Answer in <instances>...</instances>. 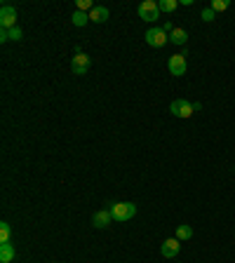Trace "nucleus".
Here are the masks:
<instances>
[{
    "label": "nucleus",
    "instance_id": "1",
    "mask_svg": "<svg viewBox=\"0 0 235 263\" xmlns=\"http://www.w3.org/2000/svg\"><path fill=\"white\" fill-rule=\"evenodd\" d=\"M134 214H136V205H132V202H116V205H111L113 221L125 223V221H129V219H134Z\"/></svg>",
    "mask_w": 235,
    "mask_h": 263
},
{
    "label": "nucleus",
    "instance_id": "2",
    "mask_svg": "<svg viewBox=\"0 0 235 263\" xmlns=\"http://www.w3.org/2000/svg\"><path fill=\"white\" fill-rule=\"evenodd\" d=\"M136 12H139V16L143 21H158L160 19V7L155 0H143L141 5L136 7Z\"/></svg>",
    "mask_w": 235,
    "mask_h": 263
},
{
    "label": "nucleus",
    "instance_id": "3",
    "mask_svg": "<svg viewBox=\"0 0 235 263\" xmlns=\"http://www.w3.org/2000/svg\"><path fill=\"white\" fill-rule=\"evenodd\" d=\"M169 113L176 115V118H191V115L195 113V108L191 101H186V99H174L172 104H169Z\"/></svg>",
    "mask_w": 235,
    "mask_h": 263
},
{
    "label": "nucleus",
    "instance_id": "4",
    "mask_svg": "<svg viewBox=\"0 0 235 263\" xmlns=\"http://www.w3.org/2000/svg\"><path fill=\"white\" fill-rule=\"evenodd\" d=\"M169 33H165L162 28H148L146 31V45H151V47H165Z\"/></svg>",
    "mask_w": 235,
    "mask_h": 263
},
{
    "label": "nucleus",
    "instance_id": "5",
    "mask_svg": "<svg viewBox=\"0 0 235 263\" xmlns=\"http://www.w3.org/2000/svg\"><path fill=\"white\" fill-rule=\"evenodd\" d=\"M0 26L7 28V31L17 26V9L12 7V5H2L0 7Z\"/></svg>",
    "mask_w": 235,
    "mask_h": 263
},
{
    "label": "nucleus",
    "instance_id": "6",
    "mask_svg": "<svg viewBox=\"0 0 235 263\" xmlns=\"http://www.w3.org/2000/svg\"><path fill=\"white\" fill-rule=\"evenodd\" d=\"M167 68L172 75H186V68H188V64H186V52L184 54H172L167 61Z\"/></svg>",
    "mask_w": 235,
    "mask_h": 263
},
{
    "label": "nucleus",
    "instance_id": "7",
    "mask_svg": "<svg viewBox=\"0 0 235 263\" xmlns=\"http://www.w3.org/2000/svg\"><path fill=\"white\" fill-rule=\"evenodd\" d=\"M90 66H92V61H90V57L85 52H80V54H76V57L71 59V71L76 75H85L90 71Z\"/></svg>",
    "mask_w": 235,
    "mask_h": 263
},
{
    "label": "nucleus",
    "instance_id": "8",
    "mask_svg": "<svg viewBox=\"0 0 235 263\" xmlns=\"http://www.w3.org/2000/svg\"><path fill=\"white\" fill-rule=\"evenodd\" d=\"M179 252H181V242L176 238H169L162 242V247H160V254L165 256V259H174V256H179Z\"/></svg>",
    "mask_w": 235,
    "mask_h": 263
},
{
    "label": "nucleus",
    "instance_id": "9",
    "mask_svg": "<svg viewBox=\"0 0 235 263\" xmlns=\"http://www.w3.org/2000/svg\"><path fill=\"white\" fill-rule=\"evenodd\" d=\"M111 221H113L111 209H99V212H94V216H92V226H94V228H109Z\"/></svg>",
    "mask_w": 235,
    "mask_h": 263
},
{
    "label": "nucleus",
    "instance_id": "10",
    "mask_svg": "<svg viewBox=\"0 0 235 263\" xmlns=\"http://www.w3.org/2000/svg\"><path fill=\"white\" fill-rule=\"evenodd\" d=\"M14 256H17V252H14L12 242H0V263H12Z\"/></svg>",
    "mask_w": 235,
    "mask_h": 263
},
{
    "label": "nucleus",
    "instance_id": "11",
    "mask_svg": "<svg viewBox=\"0 0 235 263\" xmlns=\"http://www.w3.org/2000/svg\"><path fill=\"white\" fill-rule=\"evenodd\" d=\"M90 21H94V24H104V21H109V7L94 5V9L90 12Z\"/></svg>",
    "mask_w": 235,
    "mask_h": 263
},
{
    "label": "nucleus",
    "instance_id": "12",
    "mask_svg": "<svg viewBox=\"0 0 235 263\" xmlns=\"http://www.w3.org/2000/svg\"><path fill=\"white\" fill-rule=\"evenodd\" d=\"M169 40L174 42V45H186V40H188V33H186L184 28H174V31L169 33Z\"/></svg>",
    "mask_w": 235,
    "mask_h": 263
},
{
    "label": "nucleus",
    "instance_id": "13",
    "mask_svg": "<svg viewBox=\"0 0 235 263\" xmlns=\"http://www.w3.org/2000/svg\"><path fill=\"white\" fill-rule=\"evenodd\" d=\"M176 240H179V242H186V240H191L193 238V228H191V226H179V228H176V235H174Z\"/></svg>",
    "mask_w": 235,
    "mask_h": 263
},
{
    "label": "nucleus",
    "instance_id": "14",
    "mask_svg": "<svg viewBox=\"0 0 235 263\" xmlns=\"http://www.w3.org/2000/svg\"><path fill=\"white\" fill-rule=\"evenodd\" d=\"M71 21H73V26H85L87 21H90V14H87V12H80V9H76V12H73V16H71Z\"/></svg>",
    "mask_w": 235,
    "mask_h": 263
},
{
    "label": "nucleus",
    "instance_id": "15",
    "mask_svg": "<svg viewBox=\"0 0 235 263\" xmlns=\"http://www.w3.org/2000/svg\"><path fill=\"white\" fill-rule=\"evenodd\" d=\"M158 7H160V12H174L179 7V0H160Z\"/></svg>",
    "mask_w": 235,
    "mask_h": 263
},
{
    "label": "nucleus",
    "instance_id": "16",
    "mask_svg": "<svg viewBox=\"0 0 235 263\" xmlns=\"http://www.w3.org/2000/svg\"><path fill=\"white\" fill-rule=\"evenodd\" d=\"M9 238H12V228L7 221H2L0 223V242H9Z\"/></svg>",
    "mask_w": 235,
    "mask_h": 263
},
{
    "label": "nucleus",
    "instance_id": "17",
    "mask_svg": "<svg viewBox=\"0 0 235 263\" xmlns=\"http://www.w3.org/2000/svg\"><path fill=\"white\" fill-rule=\"evenodd\" d=\"M228 7H231L228 0H214V2H212V9H214V12H224V9H228Z\"/></svg>",
    "mask_w": 235,
    "mask_h": 263
},
{
    "label": "nucleus",
    "instance_id": "18",
    "mask_svg": "<svg viewBox=\"0 0 235 263\" xmlns=\"http://www.w3.org/2000/svg\"><path fill=\"white\" fill-rule=\"evenodd\" d=\"M78 9H80V12H87V14H90V12L94 9L92 0H78Z\"/></svg>",
    "mask_w": 235,
    "mask_h": 263
},
{
    "label": "nucleus",
    "instance_id": "19",
    "mask_svg": "<svg viewBox=\"0 0 235 263\" xmlns=\"http://www.w3.org/2000/svg\"><path fill=\"white\" fill-rule=\"evenodd\" d=\"M214 16H217V12H214L212 7L202 9V21H214Z\"/></svg>",
    "mask_w": 235,
    "mask_h": 263
},
{
    "label": "nucleus",
    "instance_id": "20",
    "mask_svg": "<svg viewBox=\"0 0 235 263\" xmlns=\"http://www.w3.org/2000/svg\"><path fill=\"white\" fill-rule=\"evenodd\" d=\"M9 40H21V28H19V26L9 28Z\"/></svg>",
    "mask_w": 235,
    "mask_h": 263
},
{
    "label": "nucleus",
    "instance_id": "21",
    "mask_svg": "<svg viewBox=\"0 0 235 263\" xmlns=\"http://www.w3.org/2000/svg\"><path fill=\"white\" fill-rule=\"evenodd\" d=\"M9 40V31L7 28H0V42H7Z\"/></svg>",
    "mask_w": 235,
    "mask_h": 263
},
{
    "label": "nucleus",
    "instance_id": "22",
    "mask_svg": "<svg viewBox=\"0 0 235 263\" xmlns=\"http://www.w3.org/2000/svg\"><path fill=\"white\" fill-rule=\"evenodd\" d=\"M162 31H165V33H172V31H174V26H172V21H165V26H162Z\"/></svg>",
    "mask_w": 235,
    "mask_h": 263
}]
</instances>
